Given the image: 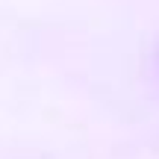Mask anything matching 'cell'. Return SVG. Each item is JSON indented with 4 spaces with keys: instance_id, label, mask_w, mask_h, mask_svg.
Returning a JSON list of instances; mask_svg holds the SVG:
<instances>
[{
    "instance_id": "cell-1",
    "label": "cell",
    "mask_w": 159,
    "mask_h": 159,
    "mask_svg": "<svg viewBox=\"0 0 159 159\" xmlns=\"http://www.w3.org/2000/svg\"><path fill=\"white\" fill-rule=\"evenodd\" d=\"M156 71H159V47H156Z\"/></svg>"
}]
</instances>
